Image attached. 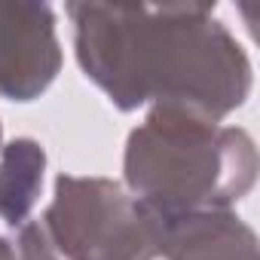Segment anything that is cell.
<instances>
[{
    "label": "cell",
    "mask_w": 260,
    "mask_h": 260,
    "mask_svg": "<svg viewBox=\"0 0 260 260\" xmlns=\"http://www.w3.org/2000/svg\"><path fill=\"white\" fill-rule=\"evenodd\" d=\"M77 58L116 107L147 101L217 119L251 92V61L205 4H71Z\"/></svg>",
    "instance_id": "cell-1"
},
{
    "label": "cell",
    "mask_w": 260,
    "mask_h": 260,
    "mask_svg": "<svg viewBox=\"0 0 260 260\" xmlns=\"http://www.w3.org/2000/svg\"><path fill=\"white\" fill-rule=\"evenodd\" d=\"M55 13L46 4H0V95L37 98L58 74Z\"/></svg>",
    "instance_id": "cell-4"
},
{
    "label": "cell",
    "mask_w": 260,
    "mask_h": 260,
    "mask_svg": "<svg viewBox=\"0 0 260 260\" xmlns=\"http://www.w3.org/2000/svg\"><path fill=\"white\" fill-rule=\"evenodd\" d=\"M0 260H25L19 245L16 242H7V239H0Z\"/></svg>",
    "instance_id": "cell-7"
},
{
    "label": "cell",
    "mask_w": 260,
    "mask_h": 260,
    "mask_svg": "<svg viewBox=\"0 0 260 260\" xmlns=\"http://www.w3.org/2000/svg\"><path fill=\"white\" fill-rule=\"evenodd\" d=\"M156 220L159 254L169 260H257V239L251 226L230 211H199Z\"/></svg>",
    "instance_id": "cell-5"
},
{
    "label": "cell",
    "mask_w": 260,
    "mask_h": 260,
    "mask_svg": "<svg viewBox=\"0 0 260 260\" xmlns=\"http://www.w3.org/2000/svg\"><path fill=\"white\" fill-rule=\"evenodd\" d=\"M257 178V150L248 132L184 110L156 107L135 128L125 150V181L156 217L226 211Z\"/></svg>",
    "instance_id": "cell-2"
},
{
    "label": "cell",
    "mask_w": 260,
    "mask_h": 260,
    "mask_svg": "<svg viewBox=\"0 0 260 260\" xmlns=\"http://www.w3.org/2000/svg\"><path fill=\"white\" fill-rule=\"evenodd\" d=\"M43 184V150L22 138L4 147L0 156V214L7 217V223L22 226L31 205L37 202Z\"/></svg>",
    "instance_id": "cell-6"
},
{
    "label": "cell",
    "mask_w": 260,
    "mask_h": 260,
    "mask_svg": "<svg viewBox=\"0 0 260 260\" xmlns=\"http://www.w3.org/2000/svg\"><path fill=\"white\" fill-rule=\"evenodd\" d=\"M31 260H153L159 220L104 178L61 175L37 223L19 226Z\"/></svg>",
    "instance_id": "cell-3"
}]
</instances>
